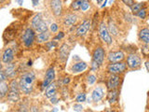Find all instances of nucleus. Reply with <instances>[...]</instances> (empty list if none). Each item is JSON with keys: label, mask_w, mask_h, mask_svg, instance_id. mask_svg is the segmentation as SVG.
Segmentation results:
<instances>
[{"label": "nucleus", "mask_w": 149, "mask_h": 112, "mask_svg": "<svg viewBox=\"0 0 149 112\" xmlns=\"http://www.w3.org/2000/svg\"><path fill=\"white\" fill-rule=\"evenodd\" d=\"M77 101L78 103L86 101V94H85V93H79V94L77 96Z\"/></svg>", "instance_id": "nucleus-31"}, {"label": "nucleus", "mask_w": 149, "mask_h": 112, "mask_svg": "<svg viewBox=\"0 0 149 112\" xmlns=\"http://www.w3.org/2000/svg\"><path fill=\"white\" fill-rule=\"evenodd\" d=\"M104 56H105V51L102 48V47H97V48L93 51L92 54V62L96 63L98 65H102L104 63Z\"/></svg>", "instance_id": "nucleus-5"}, {"label": "nucleus", "mask_w": 149, "mask_h": 112, "mask_svg": "<svg viewBox=\"0 0 149 112\" xmlns=\"http://www.w3.org/2000/svg\"><path fill=\"white\" fill-rule=\"evenodd\" d=\"M136 15L139 18H141V19H146V8L140 9V10L136 13Z\"/></svg>", "instance_id": "nucleus-29"}, {"label": "nucleus", "mask_w": 149, "mask_h": 112, "mask_svg": "<svg viewBox=\"0 0 149 112\" xmlns=\"http://www.w3.org/2000/svg\"><path fill=\"white\" fill-rule=\"evenodd\" d=\"M36 80V75L34 72L28 71L23 73L19 81V88L20 92L25 93V94H30L34 89V82Z\"/></svg>", "instance_id": "nucleus-1"}, {"label": "nucleus", "mask_w": 149, "mask_h": 112, "mask_svg": "<svg viewBox=\"0 0 149 112\" xmlns=\"http://www.w3.org/2000/svg\"><path fill=\"white\" fill-rule=\"evenodd\" d=\"M30 112H39L38 111V107L36 106H33L30 108Z\"/></svg>", "instance_id": "nucleus-39"}, {"label": "nucleus", "mask_w": 149, "mask_h": 112, "mask_svg": "<svg viewBox=\"0 0 149 112\" xmlns=\"http://www.w3.org/2000/svg\"><path fill=\"white\" fill-rule=\"evenodd\" d=\"M106 3H107V0H105V2L104 3V5H102V8H104V6H105V5H106Z\"/></svg>", "instance_id": "nucleus-48"}, {"label": "nucleus", "mask_w": 149, "mask_h": 112, "mask_svg": "<svg viewBox=\"0 0 149 112\" xmlns=\"http://www.w3.org/2000/svg\"><path fill=\"white\" fill-rule=\"evenodd\" d=\"M56 92H57V85H56L55 82H51L46 88L45 95L48 98H51L56 94Z\"/></svg>", "instance_id": "nucleus-16"}, {"label": "nucleus", "mask_w": 149, "mask_h": 112, "mask_svg": "<svg viewBox=\"0 0 149 112\" xmlns=\"http://www.w3.org/2000/svg\"><path fill=\"white\" fill-rule=\"evenodd\" d=\"M70 82V78L67 77V78H65L64 79H63V84H67V83H69Z\"/></svg>", "instance_id": "nucleus-43"}, {"label": "nucleus", "mask_w": 149, "mask_h": 112, "mask_svg": "<svg viewBox=\"0 0 149 112\" xmlns=\"http://www.w3.org/2000/svg\"><path fill=\"white\" fill-rule=\"evenodd\" d=\"M126 68H127V65L125 63L122 62H118V63H111L108 66H107V70L108 72L111 74H120L123 73Z\"/></svg>", "instance_id": "nucleus-6"}, {"label": "nucleus", "mask_w": 149, "mask_h": 112, "mask_svg": "<svg viewBox=\"0 0 149 112\" xmlns=\"http://www.w3.org/2000/svg\"><path fill=\"white\" fill-rule=\"evenodd\" d=\"M8 92V84L6 81H0V98L6 97Z\"/></svg>", "instance_id": "nucleus-22"}, {"label": "nucleus", "mask_w": 149, "mask_h": 112, "mask_svg": "<svg viewBox=\"0 0 149 112\" xmlns=\"http://www.w3.org/2000/svg\"><path fill=\"white\" fill-rule=\"evenodd\" d=\"M146 70H148V61L146 62Z\"/></svg>", "instance_id": "nucleus-47"}, {"label": "nucleus", "mask_w": 149, "mask_h": 112, "mask_svg": "<svg viewBox=\"0 0 149 112\" xmlns=\"http://www.w3.org/2000/svg\"><path fill=\"white\" fill-rule=\"evenodd\" d=\"M55 78V72H54V68L53 67H49L48 70H47V73H46V77L44 81L42 82V89H45L47 88V86L49 85V83H51Z\"/></svg>", "instance_id": "nucleus-9"}, {"label": "nucleus", "mask_w": 149, "mask_h": 112, "mask_svg": "<svg viewBox=\"0 0 149 112\" xmlns=\"http://www.w3.org/2000/svg\"><path fill=\"white\" fill-rule=\"evenodd\" d=\"M8 99L10 102H18L20 100V88H19V82L16 79H12L8 84Z\"/></svg>", "instance_id": "nucleus-2"}, {"label": "nucleus", "mask_w": 149, "mask_h": 112, "mask_svg": "<svg viewBox=\"0 0 149 112\" xmlns=\"http://www.w3.org/2000/svg\"><path fill=\"white\" fill-rule=\"evenodd\" d=\"M69 50H70V48L67 44L62 45V47H61V49H60V58H61V60L64 61V60L67 59L68 54H69Z\"/></svg>", "instance_id": "nucleus-19"}, {"label": "nucleus", "mask_w": 149, "mask_h": 112, "mask_svg": "<svg viewBox=\"0 0 149 112\" xmlns=\"http://www.w3.org/2000/svg\"><path fill=\"white\" fill-rule=\"evenodd\" d=\"M124 53L123 51L121 50H118V51H112V52L108 53V61L110 63H118V62H121L124 59Z\"/></svg>", "instance_id": "nucleus-10"}, {"label": "nucleus", "mask_w": 149, "mask_h": 112, "mask_svg": "<svg viewBox=\"0 0 149 112\" xmlns=\"http://www.w3.org/2000/svg\"><path fill=\"white\" fill-rule=\"evenodd\" d=\"M139 37L144 44L149 43V30L147 28H143L139 33Z\"/></svg>", "instance_id": "nucleus-20"}, {"label": "nucleus", "mask_w": 149, "mask_h": 112, "mask_svg": "<svg viewBox=\"0 0 149 112\" xmlns=\"http://www.w3.org/2000/svg\"><path fill=\"white\" fill-rule=\"evenodd\" d=\"M99 36L101 37V39L105 42L106 44H112L113 42V39H112V36H110L108 29H107V26L105 24L104 22H102L99 25Z\"/></svg>", "instance_id": "nucleus-4"}, {"label": "nucleus", "mask_w": 149, "mask_h": 112, "mask_svg": "<svg viewBox=\"0 0 149 112\" xmlns=\"http://www.w3.org/2000/svg\"><path fill=\"white\" fill-rule=\"evenodd\" d=\"M77 21V16L76 14H68L63 19V24L67 27L74 25Z\"/></svg>", "instance_id": "nucleus-18"}, {"label": "nucleus", "mask_w": 149, "mask_h": 112, "mask_svg": "<svg viewBox=\"0 0 149 112\" xmlns=\"http://www.w3.org/2000/svg\"><path fill=\"white\" fill-rule=\"evenodd\" d=\"M84 1H85V0H74L71 5V8L74 10H78V9H80V6Z\"/></svg>", "instance_id": "nucleus-27"}, {"label": "nucleus", "mask_w": 149, "mask_h": 112, "mask_svg": "<svg viewBox=\"0 0 149 112\" xmlns=\"http://www.w3.org/2000/svg\"><path fill=\"white\" fill-rule=\"evenodd\" d=\"M50 8L52 9V12L54 13V15L60 16L63 11V3L61 0H51Z\"/></svg>", "instance_id": "nucleus-11"}, {"label": "nucleus", "mask_w": 149, "mask_h": 112, "mask_svg": "<svg viewBox=\"0 0 149 112\" xmlns=\"http://www.w3.org/2000/svg\"><path fill=\"white\" fill-rule=\"evenodd\" d=\"M118 92L116 90H111L108 94H107V101H108L110 104H113L116 100H118Z\"/></svg>", "instance_id": "nucleus-23"}, {"label": "nucleus", "mask_w": 149, "mask_h": 112, "mask_svg": "<svg viewBox=\"0 0 149 112\" xmlns=\"http://www.w3.org/2000/svg\"><path fill=\"white\" fill-rule=\"evenodd\" d=\"M4 72L7 75L8 78H13L16 75V72H17L16 64H13V63L7 64L6 67H5V69H4Z\"/></svg>", "instance_id": "nucleus-15"}, {"label": "nucleus", "mask_w": 149, "mask_h": 112, "mask_svg": "<svg viewBox=\"0 0 149 112\" xmlns=\"http://www.w3.org/2000/svg\"><path fill=\"white\" fill-rule=\"evenodd\" d=\"M35 38H36V33L33 28H27V29H25V31L23 32V35L22 37V43L24 44V46L27 47V48H30L33 45Z\"/></svg>", "instance_id": "nucleus-3"}, {"label": "nucleus", "mask_w": 149, "mask_h": 112, "mask_svg": "<svg viewBox=\"0 0 149 112\" xmlns=\"http://www.w3.org/2000/svg\"><path fill=\"white\" fill-rule=\"evenodd\" d=\"M14 59V50L11 48H7L2 53V62L4 64H9L11 63Z\"/></svg>", "instance_id": "nucleus-13"}, {"label": "nucleus", "mask_w": 149, "mask_h": 112, "mask_svg": "<svg viewBox=\"0 0 149 112\" xmlns=\"http://www.w3.org/2000/svg\"><path fill=\"white\" fill-rule=\"evenodd\" d=\"M104 95V89L101 88V87L95 88L91 93L92 100L94 102H99L100 100H102Z\"/></svg>", "instance_id": "nucleus-14"}, {"label": "nucleus", "mask_w": 149, "mask_h": 112, "mask_svg": "<svg viewBox=\"0 0 149 112\" xmlns=\"http://www.w3.org/2000/svg\"><path fill=\"white\" fill-rule=\"evenodd\" d=\"M43 21V18H42V14L41 13H38L36 14V15L33 18L32 20V27L36 29V28L40 24V22Z\"/></svg>", "instance_id": "nucleus-24"}, {"label": "nucleus", "mask_w": 149, "mask_h": 112, "mask_svg": "<svg viewBox=\"0 0 149 112\" xmlns=\"http://www.w3.org/2000/svg\"><path fill=\"white\" fill-rule=\"evenodd\" d=\"M90 28H91V21L90 20H85L77 29V36H85Z\"/></svg>", "instance_id": "nucleus-12"}, {"label": "nucleus", "mask_w": 149, "mask_h": 112, "mask_svg": "<svg viewBox=\"0 0 149 112\" xmlns=\"http://www.w3.org/2000/svg\"><path fill=\"white\" fill-rule=\"evenodd\" d=\"M123 1V3L125 4V5H127V6H129L130 8L132 6V5L134 4V2H133V0H122Z\"/></svg>", "instance_id": "nucleus-37"}, {"label": "nucleus", "mask_w": 149, "mask_h": 112, "mask_svg": "<svg viewBox=\"0 0 149 112\" xmlns=\"http://www.w3.org/2000/svg\"><path fill=\"white\" fill-rule=\"evenodd\" d=\"M49 36H50V34L48 31L42 32V33H39V34L37 35L36 40L38 43H44V42H47L49 39Z\"/></svg>", "instance_id": "nucleus-21"}, {"label": "nucleus", "mask_w": 149, "mask_h": 112, "mask_svg": "<svg viewBox=\"0 0 149 112\" xmlns=\"http://www.w3.org/2000/svg\"><path fill=\"white\" fill-rule=\"evenodd\" d=\"M2 67H3V64H2V62H1V61H0V70L2 69Z\"/></svg>", "instance_id": "nucleus-46"}, {"label": "nucleus", "mask_w": 149, "mask_h": 112, "mask_svg": "<svg viewBox=\"0 0 149 112\" xmlns=\"http://www.w3.org/2000/svg\"><path fill=\"white\" fill-rule=\"evenodd\" d=\"M17 2L19 3V5H22V3H23V0H17Z\"/></svg>", "instance_id": "nucleus-45"}, {"label": "nucleus", "mask_w": 149, "mask_h": 112, "mask_svg": "<svg viewBox=\"0 0 149 112\" xmlns=\"http://www.w3.org/2000/svg\"><path fill=\"white\" fill-rule=\"evenodd\" d=\"M36 31L38 32V33H42V32L48 31V25H47V23L44 21H42L40 22V24L36 28Z\"/></svg>", "instance_id": "nucleus-26"}, {"label": "nucleus", "mask_w": 149, "mask_h": 112, "mask_svg": "<svg viewBox=\"0 0 149 112\" xmlns=\"http://www.w3.org/2000/svg\"><path fill=\"white\" fill-rule=\"evenodd\" d=\"M3 1H4V0H0V3H2Z\"/></svg>", "instance_id": "nucleus-50"}, {"label": "nucleus", "mask_w": 149, "mask_h": 112, "mask_svg": "<svg viewBox=\"0 0 149 112\" xmlns=\"http://www.w3.org/2000/svg\"><path fill=\"white\" fill-rule=\"evenodd\" d=\"M142 50H143V55L144 56H147V50H148V44H146L144 45V47L142 49Z\"/></svg>", "instance_id": "nucleus-38"}, {"label": "nucleus", "mask_w": 149, "mask_h": 112, "mask_svg": "<svg viewBox=\"0 0 149 112\" xmlns=\"http://www.w3.org/2000/svg\"><path fill=\"white\" fill-rule=\"evenodd\" d=\"M59 29V26L56 24V23H51L50 24V31L52 33H56Z\"/></svg>", "instance_id": "nucleus-33"}, {"label": "nucleus", "mask_w": 149, "mask_h": 112, "mask_svg": "<svg viewBox=\"0 0 149 112\" xmlns=\"http://www.w3.org/2000/svg\"><path fill=\"white\" fill-rule=\"evenodd\" d=\"M120 83V78L118 74H112L111 76L108 78L107 80V88L108 90H116V88L119 86Z\"/></svg>", "instance_id": "nucleus-8"}, {"label": "nucleus", "mask_w": 149, "mask_h": 112, "mask_svg": "<svg viewBox=\"0 0 149 112\" xmlns=\"http://www.w3.org/2000/svg\"><path fill=\"white\" fill-rule=\"evenodd\" d=\"M63 36H64V34H63V32H60L59 33V35L55 37V39H61V38H63Z\"/></svg>", "instance_id": "nucleus-40"}, {"label": "nucleus", "mask_w": 149, "mask_h": 112, "mask_svg": "<svg viewBox=\"0 0 149 112\" xmlns=\"http://www.w3.org/2000/svg\"><path fill=\"white\" fill-rule=\"evenodd\" d=\"M141 64H142L141 58H140L137 54H130L128 56L127 64L130 68H132V69L138 68L140 65H141Z\"/></svg>", "instance_id": "nucleus-7"}, {"label": "nucleus", "mask_w": 149, "mask_h": 112, "mask_svg": "<svg viewBox=\"0 0 149 112\" xmlns=\"http://www.w3.org/2000/svg\"><path fill=\"white\" fill-rule=\"evenodd\" d=\"M102 0H97V2L99 3V4H101V3H102Z\"/></svg>", "instance_id": "nucleus-49"}, {"label": "nucleus", "mask_w": 149, "mask_h": 112, "mask_svg": "<svg viewBox=\"0 0 149 112\" xmlns=\"http://www.w3.org/2000/svg\"><path fill=\"white\" fill-rule=\"evenodd\" d=\"M88 67V64L85 62H78L71 66V71L73 73H80L85 71Z\"/></svg>", "instance_id": "nucleus-17"}, {"label": "nucleus", "mask_w": 149, "mask_h": 112, "mask_svg": "<svg viewBox=\"0 0 149 112\" xmlns=\"http://www.w3.org/2000/svg\"><path fill=\"white\" fill-rule=\"evenodd\" d=\"M144 7V3H134L130 8H132V11L133 13H137L140 9H142Z\"/></svg>", "instance_id": "nucleus-25"}, {"label": "nucleus", "mask_w": 149, "mask_h": 112, "mask_svg": "<svg viewBox=\"0 0 149 112\" xmlns=\"http://www.w3.org/2000/svg\"><path fill=\"white\" fill-rule=\"evenodd\" d=\"M91 66H92V70H97L98 68H99V65H98V64H97L96 63H94V62H92Z\"/></svg>", "instance_id": "nucleus-41"}, {"label": "nucleus", "mask_w": 149, "mask_h": 112, "mask_svg": "<svg viewBox=\"0 0 149 112\" xmlns=\"http://www.w3.org/2000/svg\"><path fill=\"white\" fill-rule=\"evenodd\" d=\"M57 46V43H56V41H52V42H49L48 44H47V47H48V50H51L55 48V47Z\"/></svg>", "instance_id": "nucleus-35"}, {"label": "nucleus", "mask_w": 149, "mask_h": 112, "mask_svg": "<svg viewBox=\"0 0 149 112\" xmlns=\"http://www.w3.org/2000/svg\"><path fill=\"white\" fill-rule=\"evenodd\" d=\"M74 111H77V112H80V111L83 110V106H82L81 105H79V104L74 105Z\"/></svg>", "instance_id": "nucleus-36"}, {"label": "nucleus", "mask_w": 149, "mask_h": 112, "mask_svg": "<svg viewBox=\"0 0 149 112\" xmlns=\"http://www.w3.org/2000/svg\"><path fill=\"white\" fill-rule=\"evenodd\" d=\"M88 8H90V1H88V0H85V1L81 4L80 9L82 11H86Z\"/></svg>", "instance_id": "nucleus-30"}, {"label": "nucleus", "mask_w": 149, "mask_h": 112, "mask_svg": "<svg viewBox=\"0 0 149 112\" xmlns=\"http://www.w3.org/2000/svg\"><path fill=\"white\" fill-rule=\"evenodd\" d=\"M50 102H51V103H53V104H55V103H57V102H58L57 98L55 97V95H54V96H52V97L50 98Z\"/></svg>", "instance_id": "nucleus-42"}, {"label": "nucleus", "mask_w": 149, "mask_h": 112, "mask_svg": "<svg viewBox=\"0 0 149 112\" xmlns=\"http://www.w3.org/2000/svg\"><path fill=\"white\" fill-rule=\"evenodd\" d=\"M96 81V77L94 75H90V76H88V82L90 84H93Z\"/></svg>", "instance_id": "nucleus-32"}, {"label": "nucleus", "mask_w": 149, "mask_h": 112, "mask_svg": "<svg viewBox=\"0 0 149 112\" xmlns=\"http://www.w3.org/2000/svg\"><path fill=\"white\" fill-rule=\"evenodd\" d=\"M8 78L7 75L5 74L4 71H2V70H0V81H6V79Z\"/></svg>", "instance_id": "nucleus-34"}, {"label": "nucleus", "mask_w": 149, "mask_h": 112, "mask_svg": "<svg viewBox=\"0 0 149 112\" xmlns=\"http://www.w3.org/2000/svg\"><path fill=\"white\" fill-rule=\"evenodd\" d=\"M33 1V4H34V6H36L37 4H38V0H32Z\"/></svg>", "instance_id": "nucleus-44"}, {"label": "nucleus", "mask_w": 149, "mask_h": 112, "mask_svg": "<svg viewBox=\"0 0 149 112\" xmlns=\"http://www.w3.org/2000/svg\"><path fill=\"white\" fill-rule=\"evenodd\" d=\"M107 29H108L109 34H110V33H112V34H113L114 36H116V35H118V33L116 26L114 24L113 22H110V23H109V28H107Z\"/></svg>", "instance_id": "nucleus-28"}]
</instances>
